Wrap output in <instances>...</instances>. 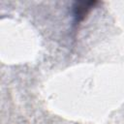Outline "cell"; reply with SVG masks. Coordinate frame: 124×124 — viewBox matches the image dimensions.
Instances as JSON below:
<instances>
[{
	"instance_id": "6da1fadb",
	"label": "cell",
	"mask_w": 124,
	"mask_h": 124,
	"mask_svg": "<svg viewBox=\"0 0 124 124\" xmlns=\"http://www.w3.org/2000/svg\"><path fill=\"white\" fill-rule=\"evenodd\" d=\"M98 4L97 1H77L73 5V16L75 24H78L83 20L89 12Z\"/></svg>"
}]
</instances>
